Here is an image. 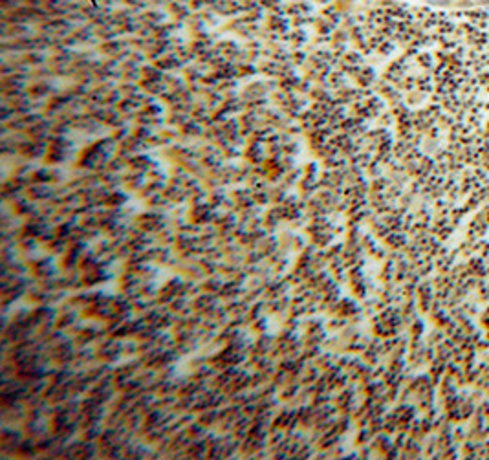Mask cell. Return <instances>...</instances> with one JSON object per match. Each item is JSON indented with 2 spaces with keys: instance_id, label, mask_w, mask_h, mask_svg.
<instances>
[{
  "instance_id": "obj_1",
  "label": "cell",
  "mask_w": 489,
  "mask_h": 460,
  "mask_svg": "<svg viewBox=\"0 0 489 460\" xmlns=\"http://www.w3.org/2000/svg\"><path fill=\"white\" fill-rule=\"evenodd\" d=\"M282 11L290 19L291 28H304L306 24H312L315 19L312 6L306 4L304 0H301V2H290V4L282 8Z\"/></svg>"
},
{
  "instance_id": "obj_2",
  "label": "cell",
  "mask_w": 489,
  "mask_h": 460,
  "mask_svg": "<svg viewBox=\"0 0 489 460\" xmlns=\"http://www.w3.org/2000/svg\"><path fill=\"white\" fill-rule=\"evenodd\" d=\"M315 4H319V6H328V4H332V0H314Z\"/></svg>"
}]
</instances>
